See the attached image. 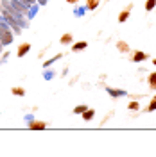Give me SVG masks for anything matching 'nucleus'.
Here are the masks:
<instances>
[{
    "instance_id": "f257e3e1",
    "label": "nucleus",
    "mask_w": 156,
    "mask_h": 157,
    "mask_svg": "<svg viewBox=\"0 0 156 157\" xmlns=\"http://www.w3.org/2000/svg\"><path fill=\"white\" fill-rule=\"evenodd\" d=\"M144 59H147V56L144 52H137V54L133 56V61H135V63H140V61H144Z\"/></svg>"
},
{
    "instance_id": "f03ea898",
    "label": "nucleus",
    "mask_w": 156,
    "mask_h": 157,
    "mask_svg": "<svg viewBox=\"0 0 156 157\" xmlns=\"http://www.w3.org/2000/svg\"><path fill=\"white\" fill-rule=\"evenodd\" d=\"M83 48H86V41H79L72 47V50H83Z\"/></svg>"
},
{
    "instance_id": "7ed1b4c3",
    "label": "nucleus",
    "mask_w": 156,
    "mask_h": 157,
    "mask_svg": "<svg viewBox=\"0 0 156 157\" xmlns=\"http://www.w3.org/2000/svg\"><path fill=\"white\" fill-rule=\"evenodd\" d=\"M127 16H129V11H122V13H120V16H118V21H126Z\"/></svg>"
},
{
    "instance_id": "20e7f679",
    "label": "nucleus",
    "mask_w": 156,
    "mask_h": 157,
    "mask_svg": "<svg viewBox=\"0 0 156 157\" xmlns=\"http://www.w3.org/2000/svg\"><path fill=\"white\" fill-rule=\"evenodd\" d=\"M93 114H95L93 111H84V113H83V118H84V120H92Z\"/></svg>"
},
{
    "instance_id": "39448f33",
    "label": "nucleus",
    "mask_w": 156,
    "mask_h": 157,
    "mask_svg": "<svg viewBox=\"0 0 156 157\" xmlns=\"http://www.w3.org/2000/svg\"><path fill=\"white\" fill-rule=\"evenodd\" d=\"M156 6V0H147V4H146V9L147 11H151L153 7Z\"/></svg>"
},
{
    "instance_id": "423d86ee",
    "label": "nucleus",
    "mask_w": 156,
    "mask_h": 157,
    "mask_svg": "<svg viewBox=\"0 0 156 157\" xmlns=\"http://www.w3.org/2000/svg\"><path fill=\"white\" fill-rule=\"evenodd\" d=\"M149 84H151V88H156V73H153L149 77Z\"/></svg>"
},
{
    "instance_id": "0eeeda50",
    "label": "nucleus",
    "mask_w": 156,
    "mask_h": 157,
    "mask_svg": "<svg viewBox=\"0 0 156 157\" xmlns=\"http://www.w3.org/2000/svg\"><path fill=\"white\" fill-rule=\"evenodd\" d=\"M97 7V0H88V9H95Z\"/></svg>"
},
{
    "instance_id": "6e6552de",
    "label": "nucleus",
    "mask_w": 156,
    "mask_h": 157,
    "mask_svg": "<svg viewBox=\"0 0 156 157\" xmlns=\"http://www.w3.org/2000/svg\"><path fill=\"white\" fill-rule=\"evenodd\" d=\"M27 50H29V45H23V47H22V48L18 50V56H20V57H22V56H23V54H25Z\"/></svg>"
},
{
    "instance_id": "1a4fd4ad",
    "label": "nucleus",
    "mask_w": 156,
    "mask_h": 157,
    "mask_svg": "<svg viewBox=\"0 0 156 157\" xmlns=\"http://www.w3.org/2000/svg\"><path fill=\"white\" fill-rule=\"evenodd\" d=\"M32 128H45V123H32Z\"/></svg>"
},
{
    "instance_id": "9d476101",
    "label": "nucleus",
    "mask_w": 156,
    "mask_h": 157,
    "mask_svg": "<svg viewBox=\"0 0 156 157\" xmlns=\"http://www.w3.org/2000/svg\"><path fill=\"white\" fill-rule=\"evenodd\" d=\"M149 111H156V98H153V104L149 105Z\"/></svg>"
},
{
    "instance_id": "9b49d317",
    "label": "nucleus",
    "mask_w": 156,
    "mask_h": 157,
    "mask_svg": "<svg viewBox=\"0 0 156 157\" xmlns=\"http://www.w3.org/2000/svg\"><path fill=\"white\" fill-rule=\"evenodd\" d=\"M84 111H86V107H84V105H79V107L76 109V113H84Z\"/></svg>"
},
{
    "instance_id": "f8f14e48",
    "label": "nucleus",
    "mask_w": 156,
    "mask_h": 157,
    "mask_svg": "<svg viewBox=\"0 0 156 157\" xmlns=\"http://www.w3.org/2000/svg\"><path fill=\"white\" fill-rule=\"evenodd\" d=\"M70 39H72L70 36H63V39H61V41H63V43H68Z\"/></svg>"
},
{
    "instance_id": "ddd939ff",
    "label": "nucleus",
    "mask_w": 156,
    "mask_h": 157,
    "mask_svg": "<svg viewBox=\"0 0 156 157\" xmlns=\"http://www.w3.org/2000/svg\"><path fill=\"white\" fill-rule=\"evenodd\" d=\"M68 2H77V0H68Z\"/></svg>"
},
{
    "instance_id": "4468645a",
    "label": "nucleus",
    "mask_w": 156,
    "mask_h": 157,
    "mask_svg": "<svg viewBox=\"0 0 156 157\" xmlns=\"http://www.w3.org/2000/svg\"><path fill=\"white\" fill-rule=\"evenodd\" d=\"M154 66H156V59H154Z\"/></svg>"
}]
</instances>
